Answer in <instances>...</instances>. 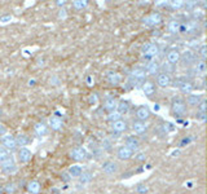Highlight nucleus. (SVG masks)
<instances>
[{"label":"nucleus","mask_w":207,"mask_h":194,"mask_svg":"<svg viewBox=\"0 0 207 194\" xmlns=\"http://www.w3.org/2000/svg\"><path fill=\"white\" fill-rule=\"evenodd\" d=\"M171 111L175 117L181 118L187 113V104L183 98H174L171 102Z\"/></svg>","instance_id":"nucleus-1"},{"label":"nucleus","mask_w":207,"mask_h":194,"mask_svg":"<svg viewBox=\"0 0 207 194\" xmlns=\"http://www.w3.org/2000/svg\"><path fill=\"white\" fill-rule=\"evenodd\" d=\"M198 30H199V25H198V21H197V19L185 21V22L181 24V26H180V32L185 34V35L197 34Z\"/></svg>","instance_id":"nucleus-2"},{"label":"nucleus","mask_w":207,"mask_h":194,"mask_svg":"<svg viewBox=\"0 0 207 194\" xmlns=\"http://www.w3.org/2000/svg\"><path fill=\"white\" fill-rule=\"evenodd\" d=\"M196 54L192 51H185L180 53V61L183 63V66H192V65L196 63Z\"/></svg>","instance_id":"nucleus-3"},{"label":"nucleus","mask_w":207,"mask_h":194,"mask_svg":"<svg viewBox=\"0 0 207 194\" xmlns=\"http://www.w3.org/2000/svg\"><path fill=\"white\" fill-rule=\"evenodd\" d=\"M175 85H177L179 87V89L184 93H187V95H189V93L193 92L194 87H193V83L189 82V80H185V79H180V80L175 82Z\"/></svg>","instance_id":"nucleus-4"},{"label":"nucleus","mask_w":207,"mask_h":194,"mask_svg":"<svg viewBox=\"0 0 207 194\" xmlns=\"http://www.w3.org/2000/svg\"><path fill=\"white\" fill-rule=\"evenodd\" d=\"M143 53L146 57H155L159 53V48L157 44H154V43H149V44H146L143 48Z\"/></svg>","instance_id":"nucleus-5"},{"label":"nucleus","mask_w":207,"mask_h":194,"mask_svg":"<svg viewBox=\"0 0 207 194\" xmlns=\"http://www.w3.org/2000/svg\"><path fill=\"white\" fill-rule=\"evenodd\" d=\"M2 142L7 150H14L17 148V142H16V137H13L11 135H5L3 136Z\"/></svg>","instance_id":"nucleus-6"},{"label":"nucleus","mask_w":207,"mask_h":194,"mask_svg":"<svg viewBox=\"0 0 207 194\" xmlns=\"http://www.w3.org/2000/svg\"><path fill=\"white\" fill-rule=\"evenodd\" d=\"M171 76H170L168 73H158V76H157V83L159 87H168L170 84H171Z\"/></svg>","instance_id":"nucleus-7"},{"label":"nucleus","mask_w":207,"mask_h":194,"mask_svg":"<svg viewBox=\"0 0 207 194\" xmlns=\"http://www.w3.org/2000/svg\"><path fill=\"white\" fill-rule=\"evenodd\" d=\"M2 168L3 171L5 172V174H14V172L17 171V166H16V163H14L13 161V158H9L8 161H5L2 163Z\"/></svg>","instance_id":"nucleus-8"},{"label":"nucleus","mask_w":207,"mask_h":194,"mask_svg":"<svg viewBox=\"0 0 207 194\" xmlns=\"http://www.w3.org/2000/svg\"><path fill=\"white\" fill-rule=\"evenodd\" d=\"M102 170L106 175H114L118 172V164L113 161H108L102 164Z\"/></svg>","instance_id":"nucleus-9"},{"label":"nucleus","mask_w":207,"mask_h":194,"mask_svg":"<svg viewBox=\"0 0 207 194\" xmlns=\"http://www.w3.org/2000/svg\"><path fill=\"white\" fill-rule=\"evenodd\" d=\"M143 22L145 25H159L162 22V17H161V14L159 13H153L150 14V16H148L145 18H143Z\"/></svg>","instance_id":"nucleus-10"},{"label":"nucleus","mask_w":207,"mask_h":194,"mask_svg":"<svg viewBox=\"0 0 207 194\" xmlns=\"http://www.w3.org/2000/svg\"><path fill=\"white\" fill-rule=\"evenodd\" d=\"M145 75H146V73L143 67H136L132 70V73H131V76L135 82H144Z\"/></svg>","instance_id":"nucleus-11"},{"label":"nucleus","mask_w":207,"mask_h":194,"mask_svg":"<svg viewBox=\"0 0 207 194\" xmlns=\"http://www.w3.org/2000/svg\"><path fill=\"white\" fill-rule=\"evenodd\" d=\"M136 117H137V120L145 122V120L149 119V117H150V110L148 109L146 106H141V107H139L137 111H136Z\"/></svg>","instance_id":"nucleus-12"},{"label":"nucleus","mask_w":207,"mask_h":194,"mask_svg":"<svg viewBox=\"0 0 207 194\" xmlns=\"http://www.w3.org/2000/svg\"><path fill=\"white\" fill-rule=\"evenodd\" d=\"M33 158V153L30 152L29 149H26V148H21L20 150H18V159L22 162V163H26V162H29Z\"/></svg>","instance_id":"nucleus-13"},{"label":"nucleus","mask_w":207,"mask_h":194,"mask_svg":"<svg viewBox=\"0 0 207 194\" xmlns=\"http://www.w3.org/2000/svg\"><path fill=\"white\" fill-rule=\"evenodd\" d=\"M132 154H134V152H132V150L130 148H127V146H121L119 150H118V158L122 159V161L130 159V158L132 157Z\"/></svg>","instance_id":"nucleus-14"},{"label":"nucleus","mask_w":207,"mask_h":194,"mask_svg":"<svg viewBox=\"0 0 207 194\" xmlns=\"http://www.w3.org/2000/svg\"><path fill=\"white\" fill-rule=\"evenodd\" d=\"M167 61L170 65H176L180 61V52L177 51V49H171V51L167 53Z\"/></svg>","instance_id":"nucleus-15"},{"label":"nucleus","mask_w":207,"mask_h":194,"mask_svg":"<svg viewBox=\"0 0 207 194\" xmlns=\"http://www.w3.org/2000/svg\"><path fill=\"white\" fill-rule=\"evenodd\" d=\"M112 128H113V131L118 132V133H121V132H124L126 129H127V122L126 120H115L112 123Z\"/></svg>","instance_id":"nucleus-16"},{"label":"nucleus","mask_w":207,"mask_h":194,"mask_svg":"<svg viewBox=\"0 0 207 194\" xmlns=\"http://www.w3.org/2000/svg\"><path fill=\"white\" fill-rule=\"evenodd\" d=\"M132 129L139 133V135H141V133H145L146 132V129H148V126L145 124V122H141V120H135L134 123H132Z\"/></svg>","instance_id":"nucleus-17"},{"label":"nucleus","mask_w":207,"mask_h":194,"mask_svg":"<svg viewBox=\"0 0 207 194\" xmlns=\"http://www.w3.org/2000/svg\"><path fill=\"white\" fill-rule=\"evenodd\" d=\"M86 155H87V153H86V150L83 148H74L71 150V157L77 161H83L86 158Z\"/></svg>","instance_id":"nucleus-18"},{"label":"nucleus","mask_w":207,"mask_h":194,"mask_svg":"<svg viewBox=\"0 0 207 194\" xmlns=\"http://www.w3.org/2000/svg\"><path fill=\"white\" fill-rule=\"evenodd\" d=\"M159 69H161V65L158 61H150L149 63L146 65V71L152 75H155L159 73Z\"/></svg>","instance_id":"nucleus-19"},{"label":"nucleus","mask_w":207,"mask_h":194,"mask_svg":"<svg viewBox=\"0 0 207 194\" xmlns=\"http://www.w3.org/2000/svg\"><path fill=\"white\" fill-rule=\"evenodd\" d=\"M180 26H181V22L179 19H171L168 22V31L171 34H177L180 32Z\"/></svg>","instance_id":"nucleus-20"},{"label":"nucleus","mask_w":207,"mask_h":194,"mask_svg":"<svg viewBox=\"0 0 207 194\" xmlns=\"http://www.w3.org/2000/svg\"><path fill=\"white\" fill-rule=\"evenodd\" d=\"M201 101H202V97L199 95H192V93H189L188 97H187V102L185 104H188L190 106H198Z\"/></svg>","instance_id":"nucleus-21"},{"label":"nucleus","mask_w":207,"mask_h":194,"mask_svg":"<svg viewBox=\"0 0 207 194\" xmlns=\"http://www.w3.org/2000/svg\"><path fill=\"white\" fill-rule=\"evenodd\" d=\"M143 91L145 93V96L152 97L154 95V92H155V87H154L153 82H145L144 85H143Z\"/></svg>","instance_id":"nucleus-22"},{"label":"nucleus","mask_w":207,"mask_h":194,"mask_svg":"<svg viewBox=\"0 0 207 194\" xmlns=\"http://www.w3.org/2000/svg\"><path fill=\"white\" fill-rule=\"evenodd\" d=\"M126 146L130 148L132 152H134V150H137V149H139L140 142H139V140L135 139V137H127V139H126Z\"/></svg>","instance_id":"nucleus-23"},{"label":"nucleus","mask_w":207,"mask_h":194,"mask_svg":"<svg viewBox=\"0 0 207 194\" xmlns=\"http://www.w3.org/2000/svg\"><path fill=\"white\" fill-rule=\"evenodd\" d=\"M115 110L119 113L121 115H123V114H127L128 110H130V104H128L127 101H121V102H118Z\"/></svg>","instance_id":"nucleus-24"},{"label":"nucleus","mask_w":207,"mask_h":194,"mask_svg":"<svg viewBox=\"0 0 207 194\" xmlns=\"http://www.w3.org/2000/svg\"><path fill=\"white\" fill-rule=\"evenodd\" d=\"M206 70H207V67H206V62L205 61H197L196 63H194V71H196V74H201V75H203L205 73H206Z\"/></svg>","instance_id":"nucleus-25"},{"label":"nucleus","mask_w":207,"mask_h":194,"mask_svg":"<svg viewBox=\"0 0 207 194\" xmlns=\"http://www.w3.org/2000/svg\"><path fill=\"white\" fill-rule=\"evenodd\" d=\"M49 126L52 127V129H56V131H58V129L62 127V120L60 118H57V117H52L49 119Z\"/></svg>","instance_id":"nucleus-26"},{"label":"nucleus","mask_w":207,"mask_h":194,"mask_svg":"<svg viewBox=\"0 0 207 194\" xmlns=\"http://www.w3.org/2000/svg\"><path fill=\"white\" fill-rule=\"evenodd\" d=\"M82 172H83V171H82V167H80L79 164H74V166H71V167L69 168V175H70L71 177H79Z\"/></svg>","instance_id":"nucleus-27"},{"label":"nucleus","mask_w":207,"mask_h":194,"mask_svg":"<svg viewBox=\"0 0 207 194\" xmlns=\"http://www.w3.org/2000/svg\"><path fill=\"white\" fill-rule=\"evenodd\" d=\"M27 190L31 194H38L40 192V184L38 181H30L27 185Z\"/></svg>","instance_id":"nucleus-28"},{"label":"nucleus","mask_w":207,"mask_h":194,"mask_svg":"<svg viewBox=\"0 0 207 194\" xmlns=\"http://www.w3.org/2000/svg\"><path fill=\"white\" fill-rule=\"evenodd\" d=\"M108 80L110 84H113V85H117V84H119L121 80H122V76L121 74H118V73H112L109 76H108Z\"/></svg>","instance_id":"nucleus-29"},{"label":"nucleus","mask_w":207,"mask_h":194,"mask_svg":"<svg viewBox=\"0 0 207 194\" xmlns=\"http://www.w3.org/2000/svg\"><path fill=\"white\" fill-rule=\"evenodd\" d=\"M35 132L38 133L39 136H44V135H47V132H48V127L44 123H36L35 124Z\"/></svg>","instance_id":"nucleus-30"},{"label":"nucleus","mask_w":207,"mask_h":194,"mask_svg":"<svg viewBox=\"0 0 207 194\" xmlns=\"http://www.w3.org/2000/svg\"><path fill=\"white\" fill-rule=\"evenodd\" d=\"M117 100L115 98H108L105 101V109L109 111H114L117 109Z\"/></svg>","instance_id":"nucleus-31"},{"label":"nucleus","mask_w":207,"mask_h":194,"mask_svg":"<svg viewBox=\"0 0 207 194\" xmlns=\"http://www.w3.org/2000/svg\"><path fill=\"white\" fill-rule=\"evenodd\" d=\"M9 158H12L9 150H7L5 148H0V163H3L5 161H8Z\"/></svg>","instance_id":"nucleus-32"},{"label":"nucleus","mask_w":207,"mask_h":194,"mask_svg":"<svg viewBox=\"0 0 207 194\" xmlns=\"http://www.w3.org/2000/svg\"><path fill=\"white\" fill-rule=\"evenodd\" d=\"M91 180H92L91 172H82V174H80V183H82L83 185L87 184V183H90Z\"/></svg>","instance_id":"nucleus-33"},{"label":"nucleus","mask_w":207,"mask_h":194,"mask_svg":"<svg viewBox=\"0 0 207 194\" xmlns=\"http://www.w3.org/2000/svg\"><path fill=\"white\" fill-rule=\"evenodd\" d=\"M27 137H26V136L25 135H20L18 136V137L16 139V142H17V145H21V146H25L26 145V144H27Z\"/></svg>","instance_id":"nucleus-34"},{"label":"nucleus","mask_w":207,"mask_h":194,"mask_svg":"<svg viewBox=\"0 0 207 194\" xmlns=\"http://www.w3.org/2000/svg\"><path fill=\"white\" fill-rule=\"evenodd\" d=\"M121 114L118 113L117 110H114V111H110V114H109V119L112 120V122H115V120H119L121 119Z\"/></svg>","instance_id":"nucleus-35"},{"label":"nucleus","mask_w":207,"mask_h":194,"mask_svg":"<svg viewBox=\"0 0 207 194\" xmlns=\"http://www.w3.org/2000/svg\"><path fill=\"white\" fill-rule=\"evenodd\" d=\"M87 2L86 0H77V2H74V6H75L77 9H83L84 6H87Z\"/></svg>","instance_id":"nucleus-36"},{"label":"nucleus","mask_w":207,"mask_h":194,"mask_svg":"<svg viewBox=\"0 0 207 194\" xmlns=\"http://www.w3.org/2000/svg\"><path fill=\"white\" fill-rule=\"evenodd\" d=\"M185 5V3L181 2V0H175V2H171V6L175 9H179V8H183Z\"/></svg>","instance_id":"nucleus-37"},{"label":"nucleus","mask_w":207,"mask_h":194,"mask_svg":"<svg viewBox=\"0 0 207 194\" xmlns=\"http://www.w3.org/2000/svg\"><path fill=\"white\" fill-rule=\"evenodd\" d=\"M199 54H201V57H202V61H205V58L207 57V47L205 44H202L201 47H199Z\"/></svg>","instance_id":"nucleus-38"},{"label":"nucleus","mask_w":207,"mask_h":194,"mask_svg":"<svg viewBox=\"0 0 207 194\" xmlns=\"http://www.w3.org/2000/svg\"><path fill=\"white\" fill-rule=\"evenodd\" d=\"M198 110H199V113H206V101L205 100H202L201 102H199V105H198Z\"/></svg>","instance_id":"nucleus-39"},{"label":"nucleus","mask_w":207,"mask_h":194,"mask_svg":"<svg viewBox=\"0 0 207 194\" xmlns=\"http://www.w3.org/2000/svg\"><path fill=\"white\" fill-rule=\"evenodd\" d=\"M12 16H11V14H8V16H3V17H0V22H2V24H7V22H11V21H12Z\"/></svg>","instance_id":"nucleus-40"},{"label":"nucleus","mask_w":207,"mask_h":194,"mask_svg":"<svg viewBox=\"0 0 207 194\" xmlns=\"http://www.w3.org/2000/svg\"><path fill=\"white\" fill-rule=\"evenodd\" d=\"M199 45V41L198 40H192L190 41V47H198Z\"/></svg>","instance_id":"nucleus-41"},{"label":"nucleus","mask_w":207,"mask_h":194,"mask_svg":"<svg viewBox=\"0 0 207 194\" xmlns=\"http://www.w3.org/2000/svg\"><path fill=\"white\" fill-rule=\"evenodd\" d=\"M66 17V11H60V18H65Z\"/></svg>","instance_id":"nucleus-42"},{"label":"nucleus","mask_w":207,"mask_h":194,"mask_svg":"<svg viewBox=\"0 0 207 194\" xmlns=\"http://www.w3.org/2000/svg\"><path fill=\"white\" fill-rule=\"evenodd\" d=\"M148 189H146V186H139V189H137V192H146Z\"/></svg>","instance_id":"nucleus-43"},{"label":"nucleus","mask_w":207,"mask_h":194,"mask_svg":"<svg viewBox=\"0 0 207 194\" xmlns=\"http://www.w3.org/2000/svg\"><path fill=\"white\" fill-rule=\"evenodd\" d=\"M5 132V127L2 124V123H0V135H3Z\"/></svg>","instance_id":"nucleus-44"},{"label":"nucleus","mask_w":207,"mask_h":194,"mask_svg":"<svg viewBox=\"0 0 207 194\" xmlns=\"http://www.w3.org/2000/svg\"><path fill=\"white\" fill-rule=\"evenodd\" d=\"M96 100H97V98H96V96L93 95V96H91V98H90V102H96Z\"/></svg>","instance_id":"nucleus-45"},{"label":"nucleus","mask_w":207,"mask_h":194,"mask_svg":"<svg viewBox=\"0 0 207 194\" xmlns=\"http://www.w3.org/2000/svg\"><path fill=\"white\" fill-rule=\"evenodd\" d=\"M13 186H14L13 184H11V185H8V189H7V190H8V192H13V190H14V189H13Z\"/></svg>","instance_id":"nucleus-46"},{"label":"nucleus","mask_w":207,"mask_h":194,"mask_svg":"<svg viewBox=\"0 0 207 194\" xmlns=\"http://www.w3.org/2000/svg\"><path fill=\"white\" fill-rule=\"evenodd\" d=\"M137 159H145V157H144V154H143V153H140V154L137 155Z\"/></svg>","instance_id":"nucleus-47"},{"label":"nucleus","mask_w":207,"mask_h":194,"mask_svg":"<svg viewBox=\"0 0 207 194\" xmlns=\"http://www.w3.org/2000/svg\"><path fill=\"white\" fill-rule=\"evenodd\" d=\"M57 4H58V5H64V4H65V2H57Z\"/></svg>","instance_id":"nucleus-48"}]
</instances>
